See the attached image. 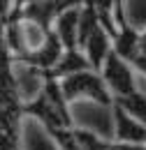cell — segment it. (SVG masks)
<instances>
[{
  "mask_svg": "<svg viewBox=\"0 0 146 150\" xmlns=\"http://www.w3.org/2000/svg\"><path fill=\"white\" fill-rule=\"evenodd\" d=\"M60 81V90H63V97L67 99V104H72L77 99H91L95 104L109 109L114 106V95L107 88L104 79L97 69H81V72H74V74H67Z\"/></svg>",
  "mask_w": 146,
  "mask_h": 150,
  "instance_id": "obj_1",
  "label": "cell"
},
{
  "mask_svg": "<svg viewBox=\"0 0 146 150\" xmlns=\"http://www.w3.org/2000/svg\"><path fill=\"white\" fill-rule=\"evenodd\" d=\"M100 74H102V79H104V83H107V88L111 90L114 97H125V95H132L139 90L137 79H135V69L121 56H116L114 51H109V56L104 58Z\"/></svg>",
  "mask_w": 146,
  "mask_h": 150,
  "instance_id": "obj_2",
  "label": "cell"
},
{
  "mask_svg": "<svg viewBox=\"0 0 146 150\" xmlns=\"http://www.w3.org/2000/svg\"><path fill=\"white\" fill-rule=\"evenodd\" d=\"M21 109H23V115H30V118H35L37 122H42V127L47 132L56 129V127H72V125L58 113V109L44 97V93H39V95H35L33 99L23 102Z\"/></svg>",
  "mask_w": 146,
  "mask_h": 150,
  "instance_id": "obj_3",
  "label": "cell"
},
{
  "mask_svg": "<svg viewBox=\"0 0 146 150\" xmlns=\"http://www.w3.org/2000/svg\"><path fill=\"white\" fill-rule=\"evenodd\" d=\"M79 49L84 51V56L88 58L93 69L100 72L104 58L109 56V51H111V35L107 33V28H102V23H97L91 33L79 42Z\"/></svg>",
  "mask_w": 146,
  "mask_h": 150,
  "instance_id": "obj_4",
  "label": "cell"
},
{
  "mask_svg": "<svg viewBox=\"0 0 146 150\" xmlns=\"http://www.w3.org/2000/svg\"><path fill=\"white\" fill-rule=\"evenodd\" d=\"M63 51H65V46L60 44V39L56 37V33L51 30V33L47 35V39H44L37 49L28 51L23 58H16V60H26V62H30V65L37 67V69L49 72L56 62H58V58L63 56Z\"/></svg>",
  "mask_w": 146,
  "mask_h": 150,
  "instance_id": "obj_5",
  "label": "cell"
},
{
  "mask_svg": "<svg viewBox=\"0 0 146 150\" xmlns=\"http://www.w3.org/2000/svg\"><path fill=\"white\" fill-rule=\"evenodd\" d=\"M79 9L81 7L65 9L54 19L51 30L56 33V37L60 39V44L65 49H77L79 46Z\"/></svg>",
  "mask_w": 146,
  "mask_h": 150,
  "instance_id": "obj_6",
  "label": "cell"
},
{
  "mask_svg": "<svg viewBox=\"0 0 146 150\" xmlns=\"http://www.w3.org/2000/svg\"><path fill=\"white\" fill-rule=\"evenodd\" d=\"M81 69H91V62H88V58L84 56V51L77 46V49H65L63 56L58 58V62H56L49 72H44V74L56 76V79H63V76L74 74V72H81Z\"/></svg>",
  "mask_w": 146,
  "mask_h": 150,
  "instance_id": "obj_7",
  "label": "cell"
},
{
  "mask_svg": "<svg viewBox=\"0 0 146 150\" xmlns=\"http://www.w3.org/2000/svg\"><path fill=\"white\" fill-rule=\"evenodd\" d=\"M72 134H74L77 150H111V141L97 136V134L91 132V129H84V127L72 125Z\"/></svg>",
  "mask_w": 146,
  "mask_h": 150,
  "instance_id": "obj_8",
  "label": "cell"
},
{
  "mask_svg": "<svg viewBox=\"0 0 146 150\" xmlns=\"http://www.w3.org/2000/svg\"><path fill=\"white\" fill-rule=\"evenodd\" d=\"M114 104H118L125 113H130L132 118H137L139 122L146 125V95L142 90L125 95V97H114Z\"/></svg>",
  "mask_w": 146,
  "mask_h": 150,
  "instance_id": "obj_9",
  "label": "cell"
},
{
  "mask_svg": "<svg viewBox=\"0 0 146 150\" xmlns=\"http://www.w3.org/2000/svg\"><path fill=\"white\" fill-rule=\"evenodd\" d=\"M130 67H132L135 72H139V74L146 76V28L139 30V56L130 62Z\"/></svg>",
  "mask_w": 146,
  "mask_h": 150,
  "instance_id": "obj_10",
  "label": "cell"
}]
</instances>
